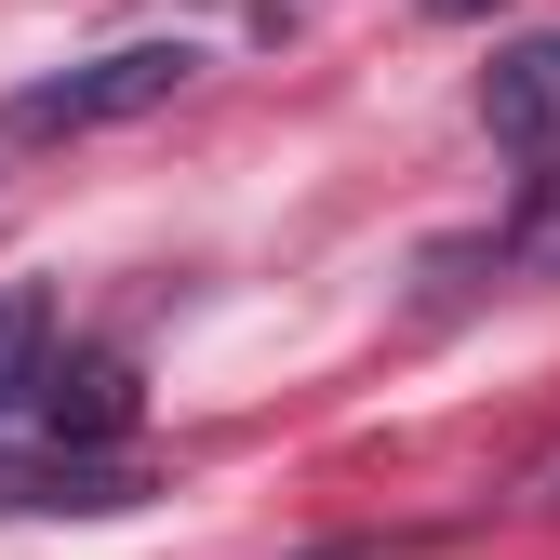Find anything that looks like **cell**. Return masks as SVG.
<instances>
[{"instance_id":"4","label":"cell","mask_w":560,"mask_h":560,"mask_svg":"<svg viewBox=\"0 0 560 560\" xmlns=\"http://www.w3.org/2000/svg\"><path fill=\"white\" fill-rule=\"evenodd\" d=\"M0 508H133V467H107V454H40V467H0Z\"/></svg>"},{"instance_id":"1","label":"cell","mask_w":560,"mask_h":560,"mask_svg":"<svg viewBox=\"0 0 560 560\" xmlns=\"http://www.w3.org/2000/svg\"><path fill=\"white\" fill-rule=\"evenodd\" d=\"M187 81H200V54H187V40H120V54H94V67H54V81L0 94V133H14V148H54V133H107V120L174 107Z\"/></svg>"},{"instance_id":"7","label":"cell","mask_w":560,"mask_h":560,"mask_svg":"<svg viewBox=\"0 0 560 560\" xmlns=\"http://www.w3.org/2000/svg\"><path fill=\"white\" fill-rule=\"evenodd\" d=\"M428 14H480V0H428Z\"/></svg>"},{"instance_id":"5","label":"cell","mask_w":560,"mask_h":560,"mask_svg":"<svg viewBox=\"0 0 560 560\" xmlns=\"http://www.w3.org/2000/svg\"><path fill=\"white\" fill-rule=\"evenodd\" d=\"M494 254H508L521 280H560V148H534V174H521V200H508Z\"/></svg>"},{"instance_id":"3","label":"cell","mask_w":560,"mask_h":560,"mask_svg":"<svg viewBox=\"0 0 560 560\" xmlns=\"http://www.w3.org/2000/svg\"><path fill=\"white\" fill-rule=\"evenodd\" d=\"M480 120H494L508 148H560V40H508L480 67Z\"/></svg>"},{"instance_id":"2","label":"cell","mask_w":560,"mask_h":560,"mask_svg":"<svg viewBox=\"0 0 560 560\" xmlns=\"http://www.w3.org/2000/svg\"><path fill=\"white\" fill-rule=\"evenodd\" d=\"M27 413L54 428V454H107L120 428H133V361H40V387H27Z\"/></svg>"},{"instance_id":"6","label":"cell","mask_w":560,"mask_h":560,"mask_svg":"<svg viewBox=\"0 0 560 560\" xmlns=\"http://www.w3.org/2000/svg\"><path fill=\"white\" fill-rule=\"evenodd\" d=\"M40 361H54V294L40 280H0V413H27Z\"/></svg>"}]
</instances>
